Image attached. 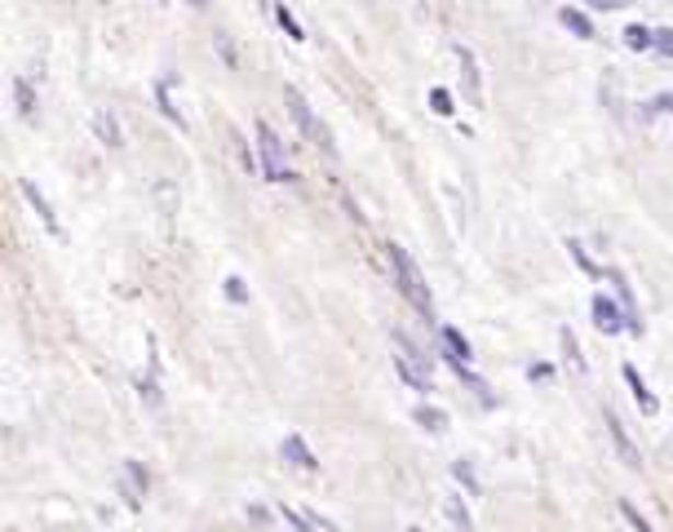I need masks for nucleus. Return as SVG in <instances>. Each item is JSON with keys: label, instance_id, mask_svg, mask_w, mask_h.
<instances>
[{"label": "nucleus", "instance_id": "f257e3e1", "mask_svg": "<svg viewBox=\"0 0 673 532\" xmlns=\"http://www.w3.org/2000/svg\"><path fill=\"white\" fill-rule=\"evenodd\" d=\"M386 267H390V280H395V288L403 293V302L425 319H434V293H430V284H425V275H421V267L412 262V253L403 249V245H386Z\"/></svg>", "mask_w": 673, "mask_h": 532}, {"label": "nucleus", "instance_id": "f03ea898", "mask_svg": "<svg viewBox=\"0 0 673 532\" xmlns=\"http://www.w3.org/2000/svg\"><path fill=\"white\" fill-rule=\"evenodd\" d=\"M284 106H288V116H293V125H297V134L315 147V151H323L328 160H336V143H332V134H328V125L315 116V106L306 102V93L297 89V84H288L284 89Z\"/></svg>", "mask_w": 673, "mask_h": 532}, {"label": "nucleus", "instance_id": "7ed1b4c3", "mask_svg": "<svg viewBox=\"0 0 673 532\" xmlns=\"http://www.w3.org/2000/svg\"><path fill=\"white\" fill-rule=\"evenodd\" d=\"M253 138H258V160H262L266 182H293L297 173H293V165H288V156H284V138H280L266 121L253 125Z\"/></svg>", "mask_w": 673, "mask_h": 532}, {"label": "nucleus", "instance_id": "20e7f679", "mask_svg": "<svg viewBox=\"0 0 673 532\" xmlns=\"http://www.w3.org/2000/svg\"><path fill=\"white\" fill-rule=\"evenodd\" d=\"M590 315H594V329L607 333V338L629 333V315H625V306H620L616 297H607V293H594V297H590Z\"/></svg>", "mask_w": 673, "mask_h": 532}, {"label": "nucleus", "instance_id": "39448f33", "mask_svg": "<svg viewBox=\"0 0 673 532\" xmlns=\"http://www.w3.org/2000/svg\"><path fill=\"white\" fill-rule=\"evenodd\" d=\"M438 355H443V364L453 369L457 377H466V373H470V355H475V351H470V342H466V333H461V329L443 325V329H438Z\"/></svg>", "mask_w": 673, "mask_h": 532}, {"label": "nucleus", "instance_id": "423d86ee", "mask_svg": "<svg viewBox=\"0 0 673 532\" xmlns=\"http://www.w3.org/2000/svg\"><path fill=\"white\" fill-rule=\"evenodd\" d=\"M603 426H607V440H612L616 457H620L629 471H638V466H642V453H638V444L629 440V431H625V421H620V412H616V408H607V412H603Z\"/></svg>", "mask_w": 673, "mask_h": 532}, {"label": "nucleus", "instance_id": "0eeeda50", "mask_svg": "<svg viewBox=\"0 0 673 532\" xmlns=\"http://www.w3.org/2000/svg\"><path fill=\"white\" fill-rule=\"evenodd\" d=\"M607 284L616 288V302H620L625 315H629V333L642 338V315H638V302H634V284H629V275H625L620 267H607Z\"/></svg>", "mask_w": 673, "mask_h": 532}, {"label": "nucleus", "instance_id": "6e6552de", "mask_svg": "<svg viewBox=\"0 0 673 532\" xmlns=\"http://www.w3.org/2000/svg\"><path fill=\"white\" fill-rule=\"evenodd\" d=\"M395 377H399L408 390H417V395H430V390H434V382H430V369H425L421 360L403 355V351H395Z\"/></svg>", "mask_w": 673, "mask_h": 532}, {"label": "nucleus", "instance_id": "1a4fd4ad", "mask_svg": "<svg viewBox=\"0 0 673 532\" xmlns=\"http://www.w3.org/2000/svg\"><path fill=\"white\" fill-rule=\"evenodd\" d=\"M19 191H23V200H27L32 208H36V218L45 223V231H49V236H62V227H58V213H54L49 195H45V191H41V186H36L32 178H19Z\"/></svg>", "mask_w": 673, "mask_h": 532}, {"label": "nucleus", "instance_id": "9d476101", "mask_svg": "<svg viewBox=\"0 0 673 532\" xmlns=\"http://www.w3.org/2000/svg\"><path fill=\"white\" fill-rule=\"evenodd\" d=\"M457 63H461V80H466V98H470V106H483V71H479L475 49L457 45Z\"/></svg>", "mask_w": 673, "mask_h": 532}, {"label": "nucleus", "instance_id": "9b49d317", "mask_svg": "<svg viewBox=\"0 0 673 532\" xmlns=\"http://www.w3.org/2000/svg\"><path fill=\"white\" fill-rule=\"evenodd\" d=\"M620 377H625V386H629V395H634L638 412H642V417H655V412H660V399H655V390L642 382V373H638L634 364H625V369H620Z\"/></svg>", "mask_w": 673, "mask_h": 532}, {"label": "nucleus", "instance_id": "f8f14e48", "mask_svg": "<svg viewBox=\"0 0 673 532\" xmlns=\"http://www.w3.org/2000/svg\"><path fill=\"white\" fill-rule=\"evenodd\" d=\"M280 457H284L288 466L306 471V475H315V471H319V457H315V449H310L301 435H284V444H280Z\"/></svg>", "mask_w": 673, "mask_h": 532}, {"label": "nucleus", "instance_id": "ddd939ff", "mask_svg": "<svg viewBox=\"0 0 673 532\" xmlns=\"http://www.w3.org/2000/svg\"><path fill=\"white\" fill-rule=\"evenodd\" d=\"M147 488H151V475H147V466H142L138 457H125V484H121V493L129 497V506H134V510L142 506Z\"/></svg>", "mask_w": 673, "mask_h": 532}, {"label": "nucleus", "instance_id": "4468645a", "mask_svg": "<svg viewBox=\"0 0 673 532\" xmlns=\"http://www.w3.org/2000/svg\"><path fill=\"white\" fill-rule=\"evenodd\" d=\"M558 23H563L577 41H594L598 32H594V19H590V10H581V5H563L558 10Z\"/></svg>", "mask_w": 673, "mask_h": 532}, {"label": "nucleus", "instance_id": "2eb2a0df", "mask_svg": "<svg viewBox=\"0 0 673 532\" xmlns=\"http://www.w3.org/2000/svg\"><path fill=\"white\" fill-rule=\"evenodd\" d=\"M151 89H156V106H160V116H164V121H173L178 129H186V116H182L178 106H173V76H160Z\"/></svg>", "mask_w": 673, "mask_h": 532}, {"label": "nucleus", "instance_id": "dca6fc26", "mask_svg": "<svg viewBox=\"0 0 673 532\" xmlns=\"http://www.w3.org/2000/svg\"><path fill=\"white\" fill-rule=\"evenodd\" d=\"M262 5L275 14V23H280V32L288 36V41H306V27L297 23V14L288 10V0H262Z\"/></svg>", "mask_w": 673, "mask_h": 532}, {"label": "nucleus", "instance_id": "f3484780", "mask_svg": "<svg viewBox=\"0 0 673 532\" xmlns=\"http://www.w3.org/2000/svg\"><path fill=\"white\" fill-rule=\"evenodd\" d=\"M620 41L629 54H655V27H647V23H629L620 32Z\"/></svg>", "mask_w": 673, "mask_h": 532}, {"label": "nucleus", "instance_id": "a211bd4d", "mask_svg": "<svg viewBox=\"0 0 673 532\" xmlns=\"http://www.w3.org/2000/svg\"><path fill=\"white\" fill-rule=\"evenodd\" d=\"M93 134L106 143V147H121L125 143V134H121V121H116V112H106V106H98L93 112Z\"/></svg>", "mask_w": 673, "mask_h": 532}, {"label": "nucleus", "instance_id": "6ab92c4d", "mask_svg": "<svg viewBox=\"0 0 673 532\" xmlns=\"http://www.w3.org/2000/svg\"><path fill=\"white\" fill-rule=\"evenodd\" d=\"M412 421L421 426V431H430V435H443V431H447V412L434 408V404H417V408H412Z\"/></svg>", "mask_w": 673, "mask_h": 532}, {"label": "nucleus", "instance_id": "aec40b11", "mask_svg": "<svg viewBox=\"0 0 673 532\" xmlns=\"http://www.w3.org/2000/svg\"><path fill=\"white\" fill-rule=\"evenodd\" d=\"M14 106H19L23 121L36 116V84H32V76H14Z\"/></svg>", "mask_w": 673, "mask_h": 532}, {"label": "nucleus", "instance_id": "412c9836", "mask_svg": "<svg viewBox=\"0 0 673 532\" xmlns=\"http://www.w3.org/2000/svg\"><path fill=\"white\" fill-rule=\"evenodd\" d=\"M443 514H447V523H453L457 532H475V519H470V510H466V501L457 493L443 497Z\"/></svg>", "mask_w": 673, "mask_h": 532}, {"label": "nucleus", "instance_id": "4be33fe9", "mask_svg": "<svg viewBox=\"0 0 673 532\" xmlns=\"http://www.w3.org/2000/svg\"><path fill=\"white\" fill-rule=\"evenodd\" d=\"M638 116H642V125H651L655 116H673V89H664V93L647 98V102L638 106Z\"/></svg>", "mask_w": 673, "mask_h": 532}, {"label": "nucleus", "instance_id": "5701e85b", "mask_svg": "<svg viewBox=\"0 0 673 532\" xmlns=\"http://www.w3.org/2000/svg\"><path fill=\"white\" fill-rule=\"evenodd\" d=\"M558 347H563V360L577 369V373H585V355H581V342H577V333L563 325V329H558Z\"/></svg>", "mask_w": 673, "mask_h": 532}, {"label": "nucleus", "instance_id": "b1692460", "mask_svg": "<svg viewBox=\"0 0 673 532\" xmlns=\"http://www.w3.org/2000/svg\"><path fill=\"white\" fill-rule=\"evenodd\" d=\"M453 479H457V484H461L470 497H479V493H483V484H479V475H475V466H470L466 457H461V462H453Z\"/></svg>", "mask_w": 673, "mask_h": 532}, {"label": "nucleus", "instance_id": "393cba45", "mask_svg": "<svg viewBox=\"0 0 673 532\" xmlns=\"http://www.w3.org/2000/svg\"><path fill=\"white\" fill-rule=\"evenodd\" d=\"M213 49H217V58L227 63L231 71L240 67V54H236V41H231V32H213Z\"/></svg>", "mask_w": 673, "mask_h": 532}, {"label": "nucleus", "instance_id": "a878e982", "mask_svg": "<svg viewBox=\"0 0 673 532\" xmlns=\"http://www.w3.org/2000/svg\"><path fill=\"white\" fill-rule=\"evenodd\" d=\"M430 112H434V116H453V112H457V102H453V89L434 84V89H430Z\"/></svg>", "mask_w": 673, "mask_h": 532}, {"label": "nucleus", "instance_id": "bb28decb", "mask_svg": "<svg viewBox=\"0 0 673 532\" xmlns=\"http://www.w3.org/2000/svg\"><path fill=\"white\" fill-rule=\"evenodd\" d=\"M568 253H572V262H577V267H581L585 275H598V262L590 258V249H585L581 240H568Z\"/></svg>", "mask_w": 673, "mask_h": 532}, {"label": "nucleus", "instance_id": "cd10ccee", "mask_svg": "<svg viewBox=\"0 0 673 532\" xmlns=\"http://www.w3.org/2000/svg\"><path fill=\"white\" fill-rule=\"evenodd\" d=\"M138 395H142L151 408H160V399H164V395H160V377H156V369H151L147 377H138Z\"/></svg>", "mask_w": 673, "mask_h": 532}, {"label": "nucleus", "instance_id": "c85d7f7f", "mask_svg": "<svg viewBox=\"0 0 673 532\" xmlns=\"http://www.w3.org/2000/svg\"><path fill=\"white\" fill-rule=\"evenodd\" d=\"M620 514H625V523H629L634 532H655V528H651V519H647V514H642L634 501H620Z\"/></svg>", "mask_w": 673, "mask_h": 532}, {"label": "nucleus", "instance_id": "c756f323", "mask_svg": "<svg viewBox=\"0 0 673 532\" xmlns=\"http://www.w3.org/2000/svg\"><path fill=\"white\" fill-rule=\"evenodd\" d=\"M221 293H227V302H236V306L249 302V284H244L240 275H227V280H221Z\"/></svg>", "mask_w": 673, "mask_h": 532}, {"label": "nucleus", "instance_id": "7c9ffc66", "mask_svg": "<svg viewBox=\"0 0 673 532\" xmlns=\"http://www.w3.org/2000/svg\"><path fill=\"white\" fill-rule=\"evenodd\" d=\"M280 514L288 519V528H293V532H315V523H310V514H301V510H288V506H284Z\"/></svg>", "mask_w": 673, "mask_h": 532}, {"label": "nucleus", "instance_id": "2f4dec72", "mask_svg": "<svg viewBox=\"0 0 673 532\" xmlns=\"http://www.w3.org/2000/svg\"><path fill=\"white\" fill-rule=\"evenodd\" d=\"M655 54L673 58V27H655Z\"/></svg>", "mask_w": 673, "mask_h": 532}, {"label": "nucleus", "instance_id": "473e14b6", "mask_svg": "<svg viewBox=\"0 0 673 532\" xmlns=\"http://www.w3.org/2000/svg\"><path fill=\"white\" fill-rule=\"evenodd\" d=\"M554 377V364H527V382H549Z\"/></svg>", "mask_w": 673, "mask_h": 532}, {"label": "nucleus", "instance_id": "72a5a7b5", "mask_svg": "<svg viewBox=\"0 0 673 532\" xmlns=\"http://www.w3.org/2000/svg\"><path fill=\"white\" fill-rule=\"evenodd\" d=\"M590 10H625V5H634V0H585Z\"/></svg>", "mask_w": 673, "mask_h": 532}, {"label": "nucleus", "instance_id": "f704fd0d", "mask_svg": "<svg viewBox=\"0 0 673 532\" xmlns=\"http://www.w3.org/2000/svg\"><path fill=\"white\" fill-rule=\"evenodd\" d=\"M186 5H191V10H208V0H186Z\"/></svg>", "mask_w": 673, "mask_h": 532}, {"label": "nucleus", "instance_id": "c9c22d12", "mask_svg": "<svg viewBox=\"0 0 673 532\" xmlns=\"http://www.w3.org/2000/svg\"><path fill=\"white\" fill-rule=\"evenodd\" d=\"M160 5H169V0H160Z\"/></svg>", "mask_w": 673, "mask_h": 532}, {"label": "nucleus", "instance_id": "e433bc0d", "mask_svg": "<svg viewBox=\"0 0 673 532\" xmlns=\"http://www.w3.org/2000/svg\"><path fill=\"white\" fill-rule=\"evenodd\" d=\"M408 532H417V528H408Z\"/></svg>", "mask_w": 673, "mask_h": 532}]
</instances>
